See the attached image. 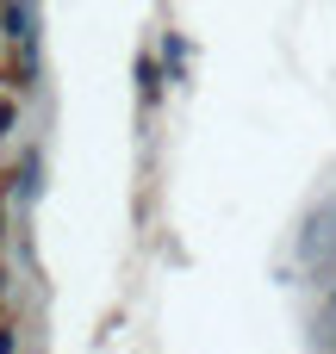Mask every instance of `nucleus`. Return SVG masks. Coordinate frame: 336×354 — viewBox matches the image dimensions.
Here are the masks:
<instances>
[{
  "label": "nucleus",
  "mask_w": 336,
  "mask_h": 354,
  "mask_svg": "<svg viewBox=\"0 0 336 354\" xmlns=\"http://www.w3.org/2000/svg\"><path fill=\"white\" fill-rule=\"evenodd\" d=\"M324 311H330V317H336V280H330V292H324Z\"/></svg>",
  "instance_id": "1"
}]
</instances>
